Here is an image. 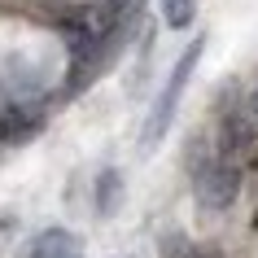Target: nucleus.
I'll return each instance as SVG.
<instances>
[{"label": "nucleus", "instance_id": "nucleus-2", "mask_svg": "<svg viewBox=\"0 0 258 258\" xmlns=\"http://www.w3.org/2000/svg\"><path fill=\"white\" fill-rule=\"evenodd\" d=\"M241 192V171L232 162H202L197 166V202L206 210H228Z\"/></svg>", "mask_w": 258, "mask_h": 258}, {"label": "nucleus", "instance_id": "nucleus-3", "mask_svg": "<svg viewBox=\"0 0 258 258\" xmlns=\"http://www.w3.org/2000/svg\"><path fill=\"white\" fill-rule=\"evenodd\" d=\"M75 254H79V241H75L70 232H61V228L40 232V236L31 241V249H27V258H75Z\"/></svg>", "mask_w": 258, "mask_h": 258}, {"label": "nucleus", "instance_id": "nucleus-7", "mask_svg": "<svg viewBox=\"0 0 258 258\" xmlns=\"http://www.w3.org/2000/svg\"><path fill=\"white\" fill-rule=\"evenodd\" d=\"M249 114L258 118V88H254V96H249Z\"/></svg>", "mask_w": 258, "mask_h": 258}, {"label": "nucleus", "instance_id": "nucleus-1", "mask_svg": "<svg viewBox=\"0 0 258 258\" xmlns=\"http://www.w3.org/2000/svg\"><path fill=\"white\" fill-rule=\"evenodd\" d=\"M202 48H206V40H192L188 48H184V57L175 61V70H171L162 96H158L153 109H149V122H145V149H153V145L166 136V127H171V118H175V105H179V96H184V83H188V75H192V66H197Z\"/></svg>", "mask_w": 258, "mask_h": 258}, {"label": "nucleus", "instance_id": "nucleus-5", "mask_svg": "<svg viewBox=\"0 0 258 258\" xmlns=\"http://www.w3.org/2000/svg\"><path fill=\"white\" fill-rule=\"evenodd\" d=\"M162 18H166V27L184 31L192 22V0H162Z\"/></svg>", "mask_w": 258, "mask_h": 258}, {"label": "nucleus", "instance_id": "nucleus-4", "mask_svg": "<svg viewBox=\"0 0 258 258\" xmlns=\"http://www.w3.org/2000/svg\"><path fill=\"white\" fill-rule=\"evenodd\" d=\"M118 197H122V175L118 171H101V179H96V210L101 215H114L118 210Z\"/></svg>", "mask_w": 258, "mask_h": 258}, {"label": "nucleus", "instance_id": "nucleus-6", "mask_svg": "<svg viewBox=\"0 0 258 258\" xmlns=\"http://www.w3.org/2000/svg\"><path fill=\"white\" fill-rule=\"evenodd\" d=\"M179 258H215V254H206V249H188V254H179Z\"/></svg>", "mask_w": 258, "mask_h": 258}]
</instances>
